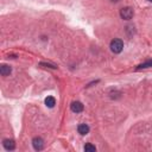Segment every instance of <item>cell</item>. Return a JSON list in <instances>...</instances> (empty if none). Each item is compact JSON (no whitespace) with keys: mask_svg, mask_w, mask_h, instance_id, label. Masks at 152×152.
Listing matches in <instances>:
<instances>
[{"mask_svg":"<svg viewBox=\"0 0 152 152\" xmlns=\"http://www.w3.org/2000/svg\"><path fill=\"white\" fill-rule=\"evenodd\" d=\"M124 49V43L121 39L119 38H115L111 42V50L114 52V54H120Z\"/></svg>","mask_w":152,"mask_h":152,"instance_id":"cell-1","label":"cell"},{"mask_svg":"<svg viewBox=\"0 0 152 152\" xmlns=\"http://www.w3.org/2000/svg\"><path fill=\"white\" fill-rule=\"evenodd\" d=\"M120 17L124 20H129L133 17V10L131 7H124L120 10Z\"/></svg>","mask_w":152,"mask_h":152,"instance_id":"cell-2","label":"cell"},{"mask_svg":"<svg viewBox=\"0 0 152 152\" xmlns=\"http://www.w3.org/2000/svg\"><path fill=\"white\" fill-rule=\"evenodd\" d=\"M32 145H33L35 150L40 151V150H43V147H44V141H43L42 138L36 137V138H33V140H32Z\"/></svg>","mask_w":152,"mask_h":152,"instance_id":"cell-3","label":"cell"},{"mask_svg":"<svg viewBox=\"0 0 152 152\" xmlns=\"http://www.w3.org/2000/svg\"><path fill=\"white\" fill-rule=\"evenodd\" d=\"M70 108H71V111L74 113H81L83 111V105L81 102H78V101H75V102L71 103Z\"/></svg>","mask_w":152,"mask_h":152,"instance_id":"cell-4","label":"cell"},{"mask_svg":"<svg viewBox=\"0 0 152 152\" xmlns=\"http://www.w3.org/2000/svg\"><path fill=\"white\" fill-rule=\"evenodd\" d=\"M3 145H4V147L7 151H12V150L16 148V144H14V141L12 139H5L4 143H3Z\"/></svg>","mask_w":152,"mask_h":152,"instance_id":"cell-5","label":"cell"},{"mask_svg":"<svg viewBox=\"0 0 152 152\" xmlns=\"http://www.w3.org/2000/svg\"><path fill=\"white\" fill-rule=\"evenodd\" d=\"M11 71H12L11 67L6 66V64H1V66H0V74H1L3 76H7V75H10Z\"/></svg>","mask_w":152,"mask_h":152,"instance_id":"cell-6","label":"cell"},{"mask_svg":"<svg viewBox=\"0 0 152 152\" xmlns=\"http://www.w3.org/2000/svg\"><path fill=\"white\" fill-rule=\"evenodd\" d=\"M77 131H78L80 134L84 136V134H87V133L89 132V126L86 125V124H81V125H78V127H77Z\"/></svg>","mask_w":152,"mask_h":152,"instance_id":"cell-7","label":"cell"},{"mask_svg":"<svg viewBox=\"0 0 152 152\" xmlns=\"http://www.w3.org/2000/svg\"><path fill=\"white\" fill-rule=\"evenodd\" d=\"M45 105H47V107L52 108V107L56 105V100H55V98H54V96H48V98L45 99Z\"/></svg>","mask_w":152,"mask_h":152,"instance_id":"cell-8","label":"cell"},{"mask_svg":"<svg viewBox=\"0 0 152 152\" xmlns=\"http://www.w3.org/2000/svg\"><path fill=\"white\" fill-rule=\"evenodd\" d=\"M84 151H86V152H95V151H96V147H95L94 145H92V144H87V145L84 146Z\"/></svg>","mask_w":152,"mask_h":152,"instance_id":"cell-9","label":"cell"},{"mask_svg":"<svg viewBox=\"0 0 152 152\" xmlns=\"http://www.w3.org/2000/svg\"><path fill=\"white\" fill-rule=\"evenodd\" d=\"M112 1H119V0H112Z\"/></svg>","mask_w":152,"mask_h":152,"instance_id":"cell-10","label":"cell"},{"mask_svg":"<svg viewBox=\"0 0 152 152\" xmlns=\"http://www.w3.org/2000/svg\"><path fill=\"white\" fill-rule=\"evenodd\" d=\"M148 1H151V3H152V0H148Z\"/></svg>","mask_w":152,"mask_h":152,"instance_id":"cell-11","label":"cell"}]
</instances>
